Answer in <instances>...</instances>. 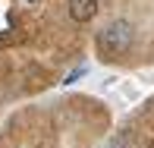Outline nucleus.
<instances>
[{"mask_svg": "<svg viewBox=\"0 0 154 148\" xmlns=\"http://www.w3.org/2000/svg\"><path fill=\"white\" fill-rule=\"evenodd\" d=\"M129 44H132V22H126V19H113L97 35V47L107 57H120L123 51H129Z\"/></svg>", "mask_w": 154, "mask_h": 148, "instance_id": "1", "label": "nucleus"}, {"mask_svg": "<svg viewBox=\"0 0 154 148\" xmlns=\"http://www.w3.org/2000/svg\"><path fill=\"white\" fill-rule=\"evenodd\" d=\"M66 6H69V16H72L75 22H88V19L97 16L101 0H66Z\"/></svg>", "mask_w": 154, "mask_h": 148, "instance_id": "2", "label": "nucleus"}, {"mask_svg": "<svg viewBox=\"0 0 154 148\" xmlns=\"http://www.w3.org/2000/svg\"><path fill=\"white\" fill-rule=\"evenodd\" d=\"M85 73H88V69H85V66H79L75 73H69V76H66V82H63V85H72V82H75V79H82Z\"/></svg>", "mask_w": 154, "mask_h": 148, "instance_id": "3", "label": "nucleus"}]
</instances>
